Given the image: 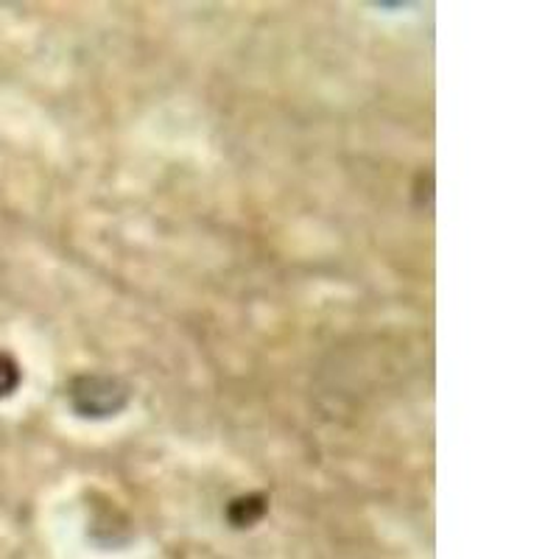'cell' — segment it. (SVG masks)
<instances>
[{
    "label": "cell",
    "mask_w": 559,
    "mask_h": 559,
    "mask_svg": "<svg viewBox=\"0 0 559 559\" xmlns=\"http://www.w3.org/2000/svg\"><path fill=\"white\" fill-rule=\"evenodd\" d=\"M17 381H20L17 364H14L9 356H0V397L12 394L14 386H17Z\"/></svg>",
    "instance_id": "cell-1"
}]
</instances>
